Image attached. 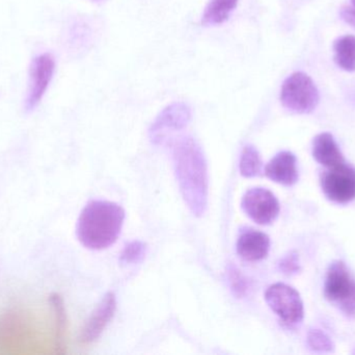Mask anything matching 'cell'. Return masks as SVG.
<instances>
[{
	"mask_svg": "<svg viewBox=\"0 0 355 355\" xmlns=\"http://www.w3.org/2000/svg\"><path fill=\"white\" fill-rule=\"evenodd\" d=\"M313 156L319 164L327 168H333L345 163L337 142L329 133H320L315 137L313 141Z\"/></svg>",
	"mask_w": 355,
	"mask_h": 355,
	"instance_id": "obj_13",
	"label": "cell"
},
{
	"mask_svg": "<svg viewBox=\"0 0 355 355\" xmlns=\"http://www.w3.org/2000/svg\"><path fill=\"white\" fill-rule=\"evenodd\" d=\"M192 119L191 108L184 102H173L156 117L149 129L150 141L164 145L171 138L187 127Z\"/></svg>",
	"mask_w": 355,
	"mask_h": 355,
	"instance_id": "obj_6",
	"label": "cell"
},
{
	"mask_svg": "<svg viewBox=\"0 0 355 355\" xmlns=\"http://www.w3.org/2000/svg\"><path fill=\"white\" fill-rule=\"evenodd\" d=\"M55 70V60L50 53L37 56L31 68V87L25 102V110L31 112L43 99Z\"/></svg>",
	"mask_w": 355,
	"mask_h": 355,
	"instance_id": "obj_10",
	"label": "cell"
},
{
	"mask_svg": "<svg viewBox=\"0 0 355 355\" xmlns=\"http://www.w3.org/2000/svg\"><path fill=\"white\" fill-rule=\"evenodd\" d=\"M94 1H102V0H94Z\"/></svg>",
	"mask_w": 355,
	"mask_h": 355,
	"instance_id": "obj_24",
	"label": "cell"
},
{
	"mask_svg": "<svg viewBox=\"0 0 355 355\" xmlns=\"http://www.w3.org/2000/svg\"><path fill=\"white\" fill-rule=\"evenodd\" d=\"M321 188L325 197L339 204L355 199V168L343 163L329 168L321 176Z\"/></svg>",
	"mask_w": 355,
	"mask_h": 355,
	"instance_id": "obj_7",
	"label": "cell"
},
{
	"mask_svg": "<svg viewBox=\"0 0 355 355\" xmlns=\"http://www.w3.org/2000/svg\"><path fill=\"white\" fill-rule=\"evenodd\" d=\"M334 51H335L336 64L347 71H355V37L354 35H344L339 38L334 43Z\"/></svg>",
	"mask_w": 355,
	"mask_h": 355,
	"instance_id": "obj_16",
	"label": "cell"
},
{
	"mask_svg": "<svg viewBox=\"0 0 355 355\" xmlns=\"http://www.w3.org/2000/svg\"><path fill=\"white\" fill-rule=\"evenodd\" d=\"M239 0H209L202 17V24L214 26L223 24L237 8Z\"/></svg>",
	"mask_w": 355,
	"mask_h": 355,
	"instance_id": "obj_15",
	"label": "cell"
},
{
	"mask_svg": "<svg viewBox=\"0 0 355 355\" xmlns=\"http://www.w3.org/2000/svg\"><path fill=\"white\" fill-rule=\"evenodd\" d=\"M241 208L246 216L260 225H269L279 217L281 206L275 194L265 188H252L244 194Z\"/></svg>",
	"mask_w": 355,
	"mask_h": 355,
	"instance_id": "obj_8",
	"label": "cell"
},
{
	"mask_svg": "<svg viewBox=\"0 0 355 355\" xmlns=\"http://www.w3.org/2000/svg\"><path fill=\"white\" fill-rule=\"evenodd\" d=\"M319 98L316 85L306 73H293L282 85L281 102L290 112L310 114L318 106Z\"/></svg>",
	"mask_w": 355,
	"mask_h": 355,
	"instance_id": "obj_3",
	"label": "cell"
},
{
	"mask_svg": "<svg viewBox=\"0 0 355 355\" xmlns=\"http://www.w3.org/2000/svg\"><path fill=\"white\" fill-rule=\"evenodd\" d=\"M53 319L54 346L58 352H64L66 348L67 331H68V319L62 298L58 294H51L49 297Z\"/></svg>",
	"mask_w": 355,
	"mask_h": 355,
	"instance_id": "obj_14",
	"label": "cell"
},
{
	"mask_svg": "<svg viewBox=\"0 0 355 355\" xmlns=\"http://www.w3.org/2000/svg\"><path fill=\"white\" fill-rule=\"evenodd\" d=\"M236 250L245 262H260L268 256L270 239L266 233L257 229H245L238 237Z\"/></svg>",
	"mask_w": 355,
	"mask_h": 355,
	"instance_id": "obj_11",
	"label": "cell"
},
{
	"mask_svg": "<svg viewBox=\"0 0 355 355\" xmlns=\"http://www.w3.org/2000/svg\"><path fill=\"white\" fill-rule=\"evenodd\" d=\"M279 270L287 276H293L300 271V256L297 252L290 251L279 260Z\"/></svg>",
	"mask_w": 355,
	"mask_h": 355,
	"instance_id": "obj_21",
	"label": "cell"
},
{
	"mask_svg": "<svg viewBox=\"0 0 355 355\" xmlns=\"http://www.w3.org/2000/svg\"><path fill=\"white\" fill-rule=\"evenodd\" d=\"M340 16L347 24L355 29V8L343 6L340 10Z\"/></svg>",
	"mask_w": 355,
	"mask_h": 355,
	"instance_id": "obj_22",
	"label": "cell"
},
{
	"mask_svg": "<svg viewBox=\"0 0 355 355\" xmlns=\"http://www.w3.org/2000/svg\"><path fill=\"white\" fill-rule=\"evenodd\" d=\"M147 249V244L144 243L143 241L135 240V241L129 242L121 251L119 261L123 266H133V265L139 264L145 260Z\"/></svg>",
	"mask_w": 355,
	"mask_h": 355,
	"instance_id": "obj_18",
	"label": "cell"
},
{
	"mask_svg": "<svg viewBox=\"0 0 355 355\" xmlns=\"http://www.w3.org/2000/svg\"><path fill=\"white\" fill-rule=\"evenodd\" d=\"M352 3H354V6H355V0H352Z\"/></svg>",
	"mask_w": 355,
	"mask_h": 355,
	"instance_id": "obj_23",
	"label": "cell"
},
{
	"mask_svg": "<svg viewBox=\"0 0 355 355\" xmlns=\"http://www.w3.org/2000/svg\"><path fill=\"white\" fill-rule=\"evenodd\" d=\"M227 279L230 290L235 297L244 298L248 296L250 290L248 279L243 276L237 267L230 265L227 270Z\"/></svg>",
	"mask_w": 355,
	"mask_h": 355,
	"instance_id": "obj_19",
	"label": "cell"
},
{
	"mask_svg": "<svg viewBox=\"0 0 355 355\" xmlns=\"http://www.w3.org/2000/svg\"><path fill=\"white\" fill-rule=\"evenodd\" d=\"M265 174L270 181L285 187H292L297 183V158L290 151H282L265 167Z\"/></svg>",
	"mask_w": 355,
	"mask_h": 355,
	"instance_id": "obj_12",
	"label": "cell"
},
{
	"mask_svg": "<svg viewBox=\"0 0 355 355\" xmlns=\"http://www.w3.org/2000/svg\"><path fill=\"white\" fill-rule=\"evenodd\" d=\"M116 312V296L110 292L100 300L93 312L83 323L78 335L80 345L87 346L93 344L101 337Z\"/></svg>",
	"mask_w": 355,
	"mask_h": 355,
	"instance_id": "obj_9",
	"label": "cell"
},
{
	"mask_svg": "<svg viewBox=\"0 0 355 355\" xmlns=\"http://www.w3.org/2000/svg\"><path fill=\"white\" fill-rule=\"evenodd\" d=\"M265 300L284 324L296 327L304 320V302L300 293L286 283L271 285L265 292Z\"/></svg>",
	"mask_w": 355,
	"mask_h": 355,
	"instance_id": "obj_5",
	"label": "cell"
},
{
	"mask_svg": "<svg viewBox=\"0 0 355 355\" xmlns=\"http://www.w3.org/2000/svg\"><path fill=\"white\" fill-rule=\"evenodd\" d=\"M125 218L126 213L120 204L107 200H92L79 215L77 239L87 249H107L118 241Z\"/></svg>",
	"mask_w": 355,
	"mask_h": 355,
	"instance_id": "obj_2",
	"label": "cell"
},
{
	"mask_svg": "<svg viewBox=\"0 0 355 355\" xmlns=\"http://www.w3.org/2000/svg\"><path fill=\"white\" fill-rule=\"evenodd\" d=\"M240 174L245 179L259 176L262 172L260 152L254 146L246 145L242 150L239 160Z\"/></svg>",
	"mask_w": 355,
	"mask_h": 355,
	"instance_id": "obj_17",
	"label": "cell"
},
{
	"mask_svg": "<svg viewBox=\"0 0 355 355\" xmlns=\"http://www.w3.org/2000/svg\"><path fill=\"white\" fill-rule=\"evenodd\" d=\"M308 346L313 352H331L335 349L331 338L320 329H310L306 337Z\"/></svg>",
	"mask_w": 355,
	"mask_h": 355,
	"instance_id": "obj_20",
	"label": "cell"
},
{
	"mask_svg": "<svg viewBox=\"0 0 355 355\" xmlns=\"http://www.w3.org/2000/svg\"><path fill=\"white\" fill-rule=\"evenodd\" d=\"M173 162L186 206L194 216L202 217L209 201L208 164L202 146L190 135L182 137L175 143Z\"/></svg>",
	"mask_w": 355,
	"mask_h": 355,
	"instance_id": "obj_1",
	"label": "cell"
},
{
	"mask_svg": "<svg viewBox=\"0 0 355 355\" xmlns=\"http://www.w3.org/2000/svg\"><path fill=\"white\" fill-rule=\"evenodd\" d=\"M324 296L342 312L355 315V277L342 261H335L329 266L324 283Z\"/></svg>",
	"mask_w": 355,
	"mask_h": 355,
	"instance_id": "obj_4",
	"label": "cell"
}]
</instances>
